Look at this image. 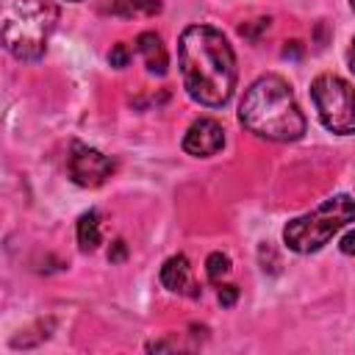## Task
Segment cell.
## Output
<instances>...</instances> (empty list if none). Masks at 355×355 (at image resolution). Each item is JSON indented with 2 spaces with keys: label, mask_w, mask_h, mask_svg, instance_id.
<instances>
[{
  "label": "cell",
  "mask_w": 355,
  "mask_h": 355,
  "mask_svg": "<svg viewBox=\"0 0 355 355\" xmlns=\"http://www.w3.org/2000/svg\"><path fill=\"white\" fill-rule=\"evenodd\" d=\"M178 64L186 94L205 105L222 108L236 89V55L222 31L189 25L178 42Z\"/></svg>",
  "instance_id": "6da1fadb"
},
{
  "label": "cell",
  "mask_w": 355,
  "mask_h": 355,
  "mask_svg": "<svg viewBox=\"0 0 355 355\" xmlns=\"http://www.w3.org/2000/svg\"><path fill=\"white\" fill-rule=\"evenodd\" d=\"M241 125L269 141H297L305 133V116L291 86L280 75H261L239 103Z\"/></svg>",
  "instance_id": "7a4b0ae2"
},
{
  "label": "cell",
  "mask_w": 355,
  "mask_h": 355,
  "mask_svg": "<svg viewBox=\"0 0 355 355\" xmlns=\"http://www.w3.org/2000/svg\"><path fill=\"white\" fill-rule=\"evenodd\" d=\"M58 22L50 0H0V31L6 50L19 61H39Z\"/></svg>",
  "instance_id": "3957f363"
},
{
  "label": "cell",
  "mask_w": 355,
  "mask_h": 355,
  "mask_svg": "<svg viewBox=\"0 0 355 355\" xmlns=\"http://www.w3.org/2000/svg\"><path fill=\"white\" fill-rule=\"evenodd\" d=\"M352 219H355V200L349 194H333L322 205H316L311 214L294 216L283 227V244L300 255L319 252Z\"/></svg>",
  "instance_id": "277c9868"
},
{
  "label": "cell",
  "mask_w": 355,
  "mask_h": 355,
  "mask_svg": "<svg viewBox=\"0 0 355 355\" xmlns=\"http://www.w3.org/2000/svg\"><path fill=\"white\" fill-rule=\"evenodd\" d=\"M311 100L322 125L338 136L355 133V86L338 75H319L311 83Z\"/></svg>",
  "instance_id": "5b68a950"
},
{
  "label": "cell",
  "mask_w": 355,
  "mask_h": 355,
  "mask_svg": "<svg viewBox=\"0 0 355 355\" xmlns=\"http://www.w3.org/2000/svg\"><path fill=\"white\" fill-rule=\"evenodd\" d=\"M67 172L72 178V183H78L83 189H97L111 178L114 161L89 144H72V153L67 158Z\"/></svg>",
  "instance_id": "8992f818"
},
{
  "label": "cell",
  "mask_w": 355,
  "mask_h": 355,
  "mask_svg": "<svg viewBox=\"0 0 355 355\" xmlns=\"http://www.w3.org/2000/svg\"><path fill=\"white\" fill-rule=\"evenodd\" d=\"M225 147V130L216 119L211 116H200L189 125L186 136H183V150L194 158H211Z\"/></svg>",
  "instance_id": "52a82bcc"
},
{
  "label": "cell",
  "mask_w": 355,
  "mask_h": 355,
  "mask_svg": "<svg viewBox=\"0 0 355 355\" xmlns=\"http://www.w3.org/2000/svg\"><path fill=\"white\" fill-rule=\"evenodd\" d=\"M161 283L164 288L175 291V294H189V297H197V283L191 277V266H189V258L186 255H172L164 261L161 266Z\"/></svg>",
  "instance_id": "ba28073f"
},
{
  "label": "cell",
  "mask_w": 355,
  "mask_h": 355,
  "mask_svg": "<svg viewBox=\"0 0 355 355\" xmlns=\"http://www.w3.org/2000/svg\"><path fill=\"white\" fill-rule=\"evenodd\" d=\"M136 50L141 53V58H144V64H147V69H150L153 75H166L169 55H166V47H164V42H161L158 33L141 31V33L136 36Z\"/></svg>",
  "instance_id": "9c48e42d"
},
{
  "label": "cell",
  "mask_w": 355,
  "mask_h": 355,
  "mask_svg": "<svg viewBox=\"0 0 355 355\" xmlns=\"http://www.w3.org/2000/svg\"><path fill=\"white\" fill-rule=\"evenodd\" d=\"M105 8L122 19L155 17V14H161V0H105Z\"/></svg>",
  "instance_id": "30bf717a"
},
{
  "label": "cell",
  "mask_w": 355,
  "mask_h": 355,
  "mask_svg": "<svg viewBox=\"0 0 355 355\" xmlns=\"http://www.w3.org/2000/svg\"><path fill=\"white\" fill-rule=\"evenodd\" d=\"M103 241V233H100V216L97 211H86L80 214L78 219V244L83 252H94Z\"/></svg>",
  "instance_id": "8fae6325"
},
{
  "label": "cell",
  "mask_w": 355,
  "mask_h": 355,
  "mask_svg": "<svg viewBox=\"0 0 355 355\" xmlns=\"http://www.w3.org/2000/svg\"><path fill=\"white\" fill-rule=\"evenodd\" d=\"M230 272V258L225 252H211L205 258V277L211 283H222V277Z\"/></svg>",
  "instance_id": "7c38bea8"
},
{
  "label": "cell",
  "mask_w": 355,
  "mask_h": 355,
  "mask_svg": "<svg viewBox=\"0 0 355 355\" xmlns=\"http://www.w3.org/2000/svg\"><path fill=\"white\" fill-rule=\"evenodd\" d=\"M269 25H272V19H269V17H261V19H252V22L239 25V33H241L244 39H250V42H258V39H261V33H266V31H269Z\"/></svg>",
  "instance_id": "4fadbf2b"
},
{
  "label": "cell",
  "mask_w": 355,
  "mask_h": 355,
  "mask_svg": "<svg viewBox=\"0 0 355 355\" xmlns=\"http://www.w3.org/2000/svg\"><path fill=\"white\" fill-rule=\"evenodd\" d=\"M130 58H133V50H130V44H125V42H116V44L111 47V53H108V64L116 67V69H125V67L130 64Z\"/></svg>",
  "instance_id": "5bb4252c"
},
{
  "label": "cell",
  "mask_w": 355,
  "mask_h": 355,
  "mask_svg": "<svg viewBox=\"0 0 355 355\" xmlns=\"http://www.w3.org/2000/svg\"><path fill=\"white\" fill-rule=\"evenodd\" d=\"M236 300H239V288H236V286H222V288H219V305H222V308L236 305Z\"/></svg>",
  "instance_id": "9a60e30c"
},
{
  "label": "cell",
  "mask_w": 355,
  "mask_h": 355,
  "mask_svg": "<svg viewBox=\"0 0 355 355\" xmlns=\"http://www.w3.org/2000/svg\"><path fill=\"white\" fill-rule=\"evenodd\" d=\"M125 255H128V244H125L122 239H116V241L111 244V250H108V261H111V263H119V261H125Z\"/></svg>",
  "instance_id": "2e32d148"
},
{
  "label": "cell",
  "mask_w": 355,
  "mask_h": 355,
  "mask_svg": "<svg viewBox=\"0 0 355 355\" xmlns=\"http://www.w3.org/2000/svg\"><path fill=\"white\" fill-rule=\"evenodd\" d=\"M338 250H341L344 255H355V230H349V233H347V236L341 239Z\"/></svg>",
  "instance_id": "e0dca14e"
},
{
  "label": "cell",
  "mask_w": 355,
  "mask_h": 355,
  "mask_svg": "<svg viewBox=\"0 0 355 355\" xmlns=\"http://www.w3.org/2000/svg\"><path fill=\"white\" fill-rule=\"evenodd\" d=\"M300 53H302V42H297V39H294V42H286V47H283V55H286V58H288V55L297 58Z\"/></svg>",
  "instance_id": "ac0fdd59"
},
{
  "label": "cell",
  "mask_w": 355,
  "mask_h": 355,
  "mask_svg": "<svg viewBox=\"0 0 355 355\" xmlns=\"http://www.w3.org/2000/svg\"><path fill=\"white\" fill-rule=\"evenodd\" d=\"M347 58H349V69L355 72V39H352V44H349V55H347Z\"/></svg>",
  "instance_id": "d6986e66"
},
{
  "label": "cell",
  "mask_w": 355,
  "mask_h": 355,
  "mask_svg": "<svg viewBox=\"0 0 355 355\" xmlns=\"http://www.w3.org/2000/svg\"><path fill=\"white\" fill-rule=\"evenodd\" d=\"M69 3H80V0H69Z\"/></svg>",
  "instance_id": "ffe728a7"
},
{
  "label": "cell",
  "mask_w": 355,
  "mask_h": 355,
  "mask_svg": "<svg viewBox=\"0 0 355 355\" xmlns=\"http://www.w3.org/2000/svg\"><path fill=\"white\" fill-rule=\"evenodd\" d=\"M349 3H352V8H355V0H349Z\"/></svg>",
  "instance_id": "44dd1931"
}]
</instances>
